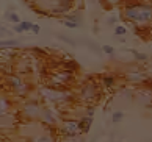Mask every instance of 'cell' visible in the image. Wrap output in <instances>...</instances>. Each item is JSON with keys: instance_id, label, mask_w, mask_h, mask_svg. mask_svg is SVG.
I'll return each instance as SVG.
<instances>
[{"instance_id": "8fae6325", "label": "cell", "mask_w": 152, "mask_h": 142, "mask_svg": "<svg viewBox=\"0 0 152 142\" xmlns=\"http://www.w3.org/2000/svg\"><path fill=\"white\" fill-rule=\"evenodd\" d=\"M30 142H55L53 136L49 133H41V134H35L30 138Z\"/></svg>"}, {"instance_id": "ba28073f", "label": "cell", "mask_w": 152, "mask_h": 142, "mask_svg": "<svg viewBox=\"0 0 152 142\" xmlns=\"http://www.w3.org/2000/svg\"><path fill=\"white\" fill-rule=\"evenodd\" d=\"M126 80L132 84H146L149 81V75L146 72H140V70H130L126 73Z\"/></svg>"}, {"instance_id": "83f0119b", "label": "cell", "mask_w": 152, "mask_h": 142, "mask_svg": "<svg viewBox=\"0 0 152 142\" xmlns=\"http://www.w3.org/2000/svg\"><path fill=\"white\" fill-rule=\"evenodd\" d=\"M41 31V27L36 25V24H33V28H31V33H35V35H38V33Z\"/></svg>"}, {"instance_id": "6da1fadb", "label": "cell", "mask_w": 152, "mask_h": 142, "mask_svg": "<svg viewBox=\"0 0 152 142\" xmlns=\"http://www.w3.org/2000/svg\"><path fill=\"white\" fill-rule=\"evenodd\" d=\"M122 17L135 27H149L152 22V2H126Z\"/></svg>"}, {"instance_id": "4316f807", "label": "cell", "mask_w": 152, "mask_h": 142, "mask_svg": "<svg viewBox=\"0 0 152 142\" xmlns=\"http://www.w3.org/2000/svg\"><path fill=\"white\" fill-rule=\"evenodd\" d=\"M13 30H14L16 33H19V35H20V33H25L24 30H22V27H20L19 24H18V25H13Z\"/></svg>"}, {"instance_id": "5bb4252c", "label": "cell", "mask_w": 152, "mask_h": 142, "mask_svg": "<svg viewBox=\"0 0 152 142\" xmlns=\"http://www.w3.org/2000/svg\"><path fill=\"white\" fill-rule=\"evenodd\" d=\"M0 47H2V50L5 49H16V47H19V41H16V39H7V41H3L0 42Z\"/></svg>"}, {"instance_id": "e0dca14e", "label": "cell", "mask_w": 152, "mask_h": 142, "mask_svg": "<svg viewBox=\"0 0 152 142\" xmlns=\"http://www.w3.org/2000/svg\"><path fill=\"white\" fill-rule=\"evenodd\" d=\"M58 39H60V41H63V42H66V44H69V45H72V47H75V45H77V42L74 41V39H71L69 36H66V35H63V33H58Z\"/></svg>"}, {"instance_id": "7c38bea8", "label": "cell", "mask_w": 152, "mask_h": 142, "mask_svg": "<svg viewBox=\"0 0 152 142\" xmlns=\"http://www.w3.org/2000/svg\"><path fill=\"white\" fill-rule=\"evenodd\" d=\"M91 125H93V117H82L80 119V128H82V134H86L89 130H91Z\"/></svg>"}, {"instance_id": "ffe728a7", "label": "cell", "mask_w": 152, "mask_h": 142, "mask_svg": "<svg viewBox=\"0 0 152 142\" xmlns=\"http://www.w3.org/2000/svg\"><path fill=\"white\" fill-rule=\"evenodd\" d=\"M132 52V55H133V58H135V61H148V55L146 53H140V52H137V50H130Z\"/></svg>"}, {"instance_id": "f1b7e54d", "label": "cell", "mask_w": 152, "mask_h": 142, "mask_svg": "<svg viewBox=\"0 0 152 142\" xmlns=\"http://www.w3.org/2000/svg\"><path fill=\"white\" fill-rule=\"evenodd\" d=\"M88 117H93L94 116V106H88V112H86Z\"/></svg>"}, {"instance_id": "484cf974", "label": "cell", "mask_w": 152, "mask_h": 142, "mask_svg": "<svg viewBox=\"0 0 152 142\" xmlns=\"http://www.w3.org/2000/svg\"><path fill=\"white\" fill-rule=\"evenodd\" d=\"M107 24H108V25H115V24H118V17H116V16H111V17L107 19ZM115 27H116V25H115Z\"/></svg>"}, {"instance_id": "ac0fdd59", "label": "cell", "mask_w": 152, "mask_h": 142, "mask_svg": "<svg viewBox=\"0 0 152 142\" xmlns=\"http://www.w3.org/2000/svg\"><path fill=\"white\" fill-rule=\"evenodd\" d=\"M63 19H67V20H74V22H78V24H82V16L78 13H69L66 14Z\"/></svg>"}, {"instance_id": "277c9868", "label": "cell", "mask_w": 152, "mask_h": 142, "mask_svg": "<svg viewBox=\"0 0 152 142\" xmlns=\"http://www.w3.org/2000/svg\"><path fill=\"white\" fill-rule=\"evenodd\" d=\"M78 99L83 103H86L88 106H94L96 101H99L100 99V88L96 81H88L80 86L78 91Z\"/></svg>"}, {"instance_id": "44dd1931", "label": "cell", "mask_w": 152, "mask_h": 142, "mask_svg": "<svg viewBox=\"0 0 152 142\" xmlns=\"http://www.w3.org/2000/svg\"><path fill=\"white\" fill-rule=\"evenodd\" d=\"M122 119H124V112L122 111H115L113 114H111V122L113 123H119Z\"/></svg>"}, {"instance_id": "30bf717a", "label": "cell", "mask_w": 152, "mask_h": 142, "mask_svg": "<svg viewBox=\"0 0 152 142\" xmlns=\"http://www.w3.org/2000/svg\"><path fill=\"white\" fill-rule=\"evenodd\" d=\"M116 83V78L115 75H111V73H104V75H100V86L105 88V89H113Z\"/></svg>"}, {"instance_id": "603a6c76", "label": "cell", "mask_w": 152, "mask_h": 142, "mask_svg": "<svg viewBox=\"0 0 152 142\" xmlns=\"http://www.w3.org/2000/svg\"><path fill=\"white\" fill-rule=\"evenodd\" d=\"M126 33H127V28L124 25H116L115 27V35L116 36H124Z\"/></svg>"}, {"instance_id": "7402d4cb", "label": "cell", "mask_w": 152, "mask_h": 142, "mask_svg": "<svg viewBox=\"0 0 152 142\" xmlns=\"http://www.w3.org/2000/svg\"><path fill=\"white\" fill-rule=\"evenodd\" d=\"M61 22H63V25L67 27V28H78L82 24H78V22H74V20H67V19H61Z\"/></svg>"}, {"instance_id": "cb8c5ba5", "label": "cell", "mask_w": 152, "mask_h": 142, "mask_svg": "<svg viewBox=\"0 0 152 142\" xmlns=\"http://www.w3.org/2000/svg\"><path fill=\"white\" fill-rule=\"evenodd\" d=\"M19 25L22 27V30H24V31H31V28H33V24L28 22V20H22Z\"/></svg>"}, {"instance_id": "9a60e30c", "label": "cell", "mask_w": 152, "mask_h": 142, "mask_svg": "<svg viewBox=\"0 0 152 142\" xmlns=\"http://www.w3.org/2000/svg\"><path fill=\"white\" fill-rule=\"evenodd\" d=\"M5 17H7L8 22H11V24H16V25L22 22L20 17H19V14H18V13H13V11H8V13L5 14Z\"/></svg>"}, {"instance_id": "3957f363", "label": "cell", "mask_w": 152, "mask_h": 142, "mask_svg": "<svg viewBox=\"0 0 152 142\" xmlns=\"http://www.w3.org/2000/svg\"><path fill=\"white\" fill-rule=\"evenodd\" d=\"M5 81L8 84V89L13 92L16 97H25L27 94L30 92V84L25 81V78L22 73H18V72H13L7 75Z\"/></svg>"}, {"instance_id": "7a4b0ae2", "label": "cell", "mask_w": 152, "mask_h": 142, "mask_svg": "<svg viewBox=\"0 0 152 142\" xmlns=\"http://www.w3.org/2000/svg\"><path fill=\"white\" fill-rule=\"evenodd\" d=\"M39 92V97H41L44 101L53 105V106H63V105H67L71 103L74 95L69 91V88L66 89H61V88H52V86H41L38 89Z\"/></svg>"}, {"instance_id": "d4e9b609", "label": "cell", "mask_w": 152, "mask_h": 142, "mask_svg": "<svg viewBox=\"0 0 152 142\" xmlns=\"http://www.w3.org/2000/svg\"><path fill=\"white\" fill-rule=\"evenodd\" d=\"M102 52H104V53H107V55H110V56H111V55H113V53H115V49H113V47H111V45H102Z\"/></svg>"}, {"instance_id": "5b68a950", "label": "cell", "mask_w": 152, "mask_h": 142, "mask_svg": "<svg viewBox=\"0 0 152 142\" xmlns=\"http://www.w3.org/2000/svg\"><path fill=\"white\" fill-rule=\"evenodd\" d=\"M42 109L44 108L39 105L36 99H27L20 105V116L28 120H39L42 116Z\"/></svg>"}, {"instance_id": "2e32d148", "label": "cell", "mask_w": 152, "mask_h": 142, "mask_svg": "<svg viewBox=\"0 0 152 142\" xmlns=\"http://www.w3.org/2000/svg\"><path fill=\"white\" fill-rule=\"evenodd\" d=\"M61 69H66V70H69V72L74 73V72L78 69V66L75 64V61H74V59H69V61H64V64L61 66Z\"/></svg>"}, {"instance_id": "9c48e42d", "label": "cell", "mask_w": 152, "mask_h": 142, "mask_svg": "<svg viewBox=\"0 0 152 142\" xmlns=\"http://www.w3.org/2000/svg\"><path fill=\"white\" fill-rule=\"evenodd\" d=\"M44 125H47V127H52V125H55L58 122V117L55 116V112L52 109H49V108H44L42 109V116L41 119H39Z\"/></svg>"}, {"instance_id": "4fadbf2b", "label": "cell", "mask_w": 152, "mask_h": 142, "mask_svg": "<svg viewBox=\"0 0 152 142\" xmlns=\"http://www.w3.org/2000/svg\"><path fill=\"white\" fill-rule=\"evenodd\" d=\"M10 112V99L5 94H2V99H0V116H5Z\"/></svg>"}, {"instance_id": "52a82bcc", "label": "cell", "mask_w": 152, "mask_h": 142, "mask_svg": "<svg viewBox=\"0 0 152 142\" xmlns=\"http://www.w3.org/2000/svg\"><path fill=\"white\" fill-rule=\"evenodd\" d=\"M60 133L63 134L64 139H72V138H78V136H82L80 120H75V119H67V120H63L61 125H60Z\"/></svg>"}, {"instance_id": "8992f818", "label": "cell", "mask_w": 152, "mask_h": 142, "mask_svg": "<svg viewBox=\"0 0 152 142\" xmlns=\"http://www.w3.org/2000/svg\"><path fill=\"white\" fill-rule=\"evenodd\" d=\"M72 80H74V73L69 72V70H66V69H61L58 72H53L52 75L49 77L47 86L66 89L67 86H69V83H72Z\"/></svg>"}, {"instance_id": "d6986e66", "label": "cell", "mask_w": 152, "mask_h": 142, "mask_svg": "<svg viewBox=\"0 0 152 142\" xmlns=\"http://www.w3.org/2000/svg\"><path fill=\"white\" fill-rule=\"evenodd\" d=\"M85 44H86V45H88V47L91 49V50H93L94 53H97V55H102V47H99V45L96 44V42H91V41H86Z\"/></svg>"}]
</instances>
